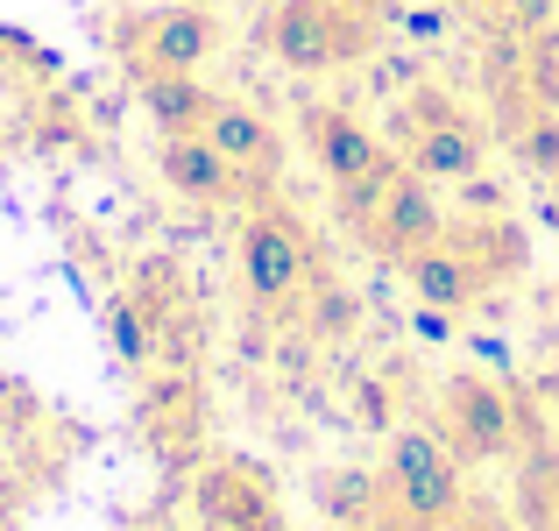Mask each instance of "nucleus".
<instances>
[{"mask_svg":"<svg viewBox=\"0 0 559 531\" xmlns=\"http://www.w3.org/2000/svg\"><path fill=\"white\" fill-rule=\"evenodd\" d=\"M396 170H404V156L390 150V156H382L376 170H361V177H347V185H333V205H341V213H347V220L361 227V220H369L376 205H382V191L396 185Z\"/></svg>","mask_w":559,"mask_h":531,"instance_id":"18","label":"nucleus"},{"mask_svg":"<svg viewBox=\"0 0 559 531\" xmlns=\"http://www.w3.org/2000/svg\"><path fill=\"white\" fill-rule=\"evenodd\" d=\"M298 319L312 327V341H355V327H361V298H355L347 284H333V276H319V284L305 291Z\"/></svg>","mask_w":559,"mask_h":531,"instance_id":"15","label":"nucleus"},{"mask_svg":"<svg viewBox=\"0 0 559 531\" xmlns=\"http://www.w3.org/2000/svg\"><path fill=\"white\" fill-rule=\"evenodd\" d=\"M107 341H114V354H121L128 368L150 362V341H156V333H150V312H142V298H121V305L107 312Z\"/></svg>","mask_w":559,"mask_h":531,"instance_id":"19","label":"nucleus"},{"mask_svg":"<svg viewBox=\"0 0 559 531\" xmlns=\"http://www.w3.org/2000/svg\"><path fill=\"white\" fill-rule=\"evenodd\" d=\"M205 531H276V489L255 461H213L199 475Z\"/></svg>","mask_w":559,"mask_h":531,"instance_id":"8","label":"nucleus"},{"mask_svg":"<svg viewBox=\"0 0 559 531\" xmlns=\"http://www.w3.org/2000/svg\"><path fill=\"white\" fill-rule=\"evenodd\" d=\"M156 170H164V185L178 191V199H191V205H227V199H241V185H248L205 135H164Z\"/></svg>","mask_w":559,"mask_h":531,"instance_id":"11","label":"nucleus"},{"mask_svg":"<svg viewBox=\"0 0 559 531\" xmlns=\"http://www.w3.org/2000/svg\"><path fill=\"white\" fill-rule=\"evenodd\" d=\"M461 213H475V220H503V185H496L489 170H475V177H461Z\"/></svg>","mask_w":559,"mask_h":531,"instance_id":"20","label":"nucleus"},{"mask_svg":"<svg viewBox=\"0 0 559 531\" xmlns=\"http://www.w3.org/2000/svg\"><path fill=\"white\" fill-rule=\"evenodd\" d=\"M262 43L284 71H347L376 50L369 0H270L262 14Z\"/></svg>","mask_w":559,"mask_h":531,"instance_id":"2","label":"nucleus"},{"mask_svg":"<svg viewBox=\"0 0 559 531\" xmlns=\"http://www.w3.org/2000/svg\"><path fill=\"white\" fill-rule=\"evenodd\" d=\"M319 504H326V518L376 524V510H382V482L355 475V468H333V475H319Z\"/></svg>","mask_w":559,"mask_h":531,"instance_id":"16","label":"nucleus"},{"mask_svg":"<svg viewBox=\"0 0 559 531\" xmlns=\"http://www.w3.org/2000/svg\"><path fill=\"white\" fill-rule=\"evenodd\" d=\"M510 150H518V164L532 177H552L559 185V114H524L510 128Z\"/></svg>","mask_w":559,"mask_h":531,"instance_id":"17","label":"nucleus"},{"mask_svg":"<svg viewBox=\"0 0 559 531\" xmlns=\"http://www.w3.org/2000/svg\"><path fill=\"white\" fill-rule=\"evenodd\" d=\"M396 270H404L411 298L432 305V312H475L481 291L496 284V270L461 241V234H447V241H432V248H418V256H404Z\"/></svg>","mask_w":559,"mask_h":531,"instance_id":"6","label":"nucleus"},{"mask_svg":"<svg viewBox=\"0 0 559 531\" xmlns=\"http://www.w3.org/2000/svg\"><path fill=\"white\" fill-rule=\"evenodd\" d=\"M382 510H396L411 531H453L467 510L461 453L425 425H396L382 447Z\"/></svg>","mask_w":559,"mask_h":531,"instance_id":"1","label":"nucleus"},{"mask_svg":"<svg viewBox=\"0 0 559 531\" xmlns=\"http://www.w3.org/2000/svg\"><path fill=\"white\" fill-rule=\"evenodd\" d=\"M496 8H503L510 28H546L552 14H559V0H496Z\"/></svg>","mask_w":559,"mask_h":531,"instance_id":"21","label":"nucleus"},{"mask_svg":"<svg viewBox=\"0 0 559 531\" xmlns=\"http://www.w3.org/2000/svg\"><path fill=\"white\" fill-rule=\"evenodd\" d=\"M205 142H213L219 156H227L241 177H276V164H284V135H276L270 121H262L248 99H234V93H219L213 99V114H205V128H199Z\"/></svg>","mask_w":559,"mask_h":531,"instance_id":"9","label":"nucleus"},{"mask_svg":"<svg viewBox=\"0 0 559 531\" xmlns=\"http://www.w3.org/2000/svg\"><path fill=\"white\" fill-rule=\"evenodd\" d=\"M447 121H467L461 114V93H447V85H411V93H396V107H390V142H418V135H432V128H447Z\"/></svg>","mask_w":559,"mask_h":531,"instance_id":"14","label":"nucleus"},{"mask_svg":"<svg viewBox=\"0 0 559 531\" xmlns=\"http://www.w3.org/2000/svg\"><path fill=\"white\" fill-rule=\"evenodd\" d=\"M439 439L461 461H503V453H518V404H510V390H496L475 368L447 376V390H439Z\"/></svg>","mask_w":559,"mask_h":531,"instance_id":"4","label":"nucleus"},{"mask_svg":"<svg viewBox=\"0 0 559 531\" xmlns=\"http://www.w3.org/2000/svg\"><path fill=\"white\" fill-rule=\"evenodd\" d=\"M312 284H319V248H312V234H305V220L284 213V205L248 213V227H241V291H248V305H262V312H298Z\"/></svg>","mask_w":559,"mask_h":531,"instance_id":"3","label":"nucleus"},{"mask_svg":"<svg viewBox=\"0 0 559 531\" xmlns=\"http://www.w3.org/2000/svg\"><path fill=\"white\" fill-rule=\"evenodd\" d=\"M128 50H135L142 71H199L205 57L219 50V22L199 0H170V8L142 14V22L128 28Z\"/></svg>","mask_w":559,"mask_h":531,"instance_id":"7","label":"nucleus"},{"mask_svg":"<svg viewBox=\"0 0 559 531\" xmlns=\"http://www.w3.org/2000/svg\"><path fill=\"white\" fill-rule=\"evenodd\" d=\"M213 85H199V71H142V107L164 135H199L213 114Z\"/></svg>","mask_w":559,"mask_h":531,"instance_id":"13","label":"nucleus"},{"mask_svg":"<svg viewBox=\"0 0 559 531\" xmlns=\"http://www.w3.org/2000/svg\"><path fill=\"white\" fill-rule=\"evenodd\" d=\"M447 205H439V185H425L418 170H396V185L382 191V205L369 220H361V234H369V248L376 256H390V262H404V256H418V248H432V241H447Z\"/></svg>","mask_w":559,"mask_h":531,"instance_id":"5","label":"nucleus"},{"mask_svg":"<svg viewBox=\"0 0 559 531\" xmlns=\"http://www.w3.org/2000/svg\"><path fill=\"white\" fill-rule=\"evenodd\" d=\"M404 164L418 170L425 185H461V177L489 170V135H481L475 121H447V128H432V135L411 142Z\"/></svg>","mask_w":559,"mask_h":531,"instance_id":"12","label":"nucleus"},{"mask_svg":"<svg viewBox=\"0 0 559 531\" xmlns=\"http://www.w3.org/2000/svg\"><path fill=\"white\" fill-rule=\"evenodd\" d=\"M305 142H312L319 170H326L333 185H347V177L376 170L382 156H390V142H382L361 114H347V107H305Z\"/></svg>","mask_w":559,"mask_h":531,"instance_id":"10","label":"nucleus"}]
</instances>
